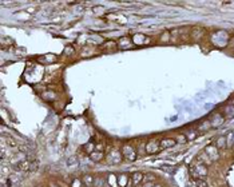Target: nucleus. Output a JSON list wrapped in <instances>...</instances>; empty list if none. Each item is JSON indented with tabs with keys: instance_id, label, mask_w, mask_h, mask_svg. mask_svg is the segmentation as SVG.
I'll list each match as a JSON object with an SVG mask.
<instances>
[{
	"instance_id": "23",
	"label": "nucleus",
	"mask_w": 234,
	"mask_h": 187,
	"mask_svg": "<svg viewBox=\"0 0 234 187\" xmlns=\"http://www.w3.org/2000/svg\"><path fill=\"white\" fill-rule=\"evenodd\" d=\"M82 186V182L79 181V179H74V182H72V187H80Z\"/></svg>"
},
{
	"instance_id": "12",
	"label": "nucleus",
	"mask_w": 234,
	"mask_h": 187,
	"mask_svg": "<svg viewBox=\"0 0 234 187\" xmlns=\"http://www.w3.org/2000/svg\"><path fill=\"white\" fill-rule=\"evenodd\" d=\"M146 41H147V37L145 35H142V33H138V35L134 36V43H137V44H143Z\"/></svg>"
},
{
	"instance_id": "17",
	"label": "nucleus",
	"mask_w": 234,
	"mask_h": 187,
	"mask_svg": "<svg viewBox=\"0 0 234 187\" xmlns=\"http://www.w3.org/2000/svg\"><path fill=\"white\" fill-rule=\"evenodd\" d=\"M186 138H187V139H194V138H197V132H195V130H189V131L186 132Z\"/></svg>"
},
{
	"instance_id": "21",
	"label": "nucleus",
	"mask_w": 234,
	"mask_h": 187,
	"mask_svg": "<svg viewBox=\"0 0 234 187\" xmlns=\"http://www.w3.org/2000/svg\"><path fill=\"white\" fill-rule=\"evenodd\" d=\"M93 147H95V144H94L93 142H90V143H87V146L84 147V150H86L87 152H90V154H91V152H93Z\"/></svg>"
},
{
	"instance_id": "6",
	"label": "nucleus",
	"mask_w": 234,
	"mask_h": 187,
	"mask_svg": "<svg viewBox=\"0 0 234 187\" xmlns=\"http://www.w3.org/2000/svg\"><path fill=\"white\" fill-rule=\"evenodd\" d=\"M175 144H177L175 139H173V138H165V139L161 140V150H165V148L174 147Z\"/></svg>"
},
{
	"instance_id": "2",
	"label": "nucleus",
	"mask_w": 234,
	"mask_h": 187,
	"mask_svg": "<svg viewBox=\"0 0 234 187\" xmlns=\"http://www.w3.org/2000/svg\"><path fill=\"white\" fill-rule=\"evenodd\" d=\"M107 162L110 165H118V163L122 162V152L118 150H113L107 155Z\"/></svg>"
},
{
	"instance_id": "4",
	"label": "nucleus",
	"mask_w": 234,
	"mask_h": 187,
	"mask_svg": "<svg viewBox=\"0 0 234 187\" xmlns=\"http://www.w3.org/2000/svg\"><path fill=\"white\" fill-rule=\"evenodd\" d=\"M205 154L209 156L212 160H217L218 158H220V154H218V148L216 146H213V144H209V146L205 147Z\"/></svg>"
},
{
	"instance_id": "5",
	"label": "nucleus",
	"mask_w": 234,
	"mask_h": 187,
	"mask_svg": "<svg viewBox=\"0 0 234 187\" xmlns=\"http://www.w3.org/2000/svg\"><path fill=\"white\" fill-rule=\"evenodd\" d=\"M159 150H161V142H158V140H150L147 143V146H146V151L149 154H157Z\"/></svg>"
},
{
	"instance_id": "15",
	"label": "nucleus",
	"mask_w": 234,
	"mask_h": 187,
	"mask_svg": "<svg viewBox=\"0 0 234 187\" xmlns=\"http://www.w3.org/2000/svg\"><path fill=\"white\" fill-rule=\"evenodd\" d=\"M225 115L228 118H234V106H228L225 108Z\"/></svg>"
},
{
	"instance_id": "28",
	"label": "nucleus",
	"mask_w": 234,
	"mask_h": 187,
	"mask_svg": "<svg viewBox=\"0 0 234 187\" xmlns=\"http://www.w3.org/2000/svg\"><path fill=\"white\" fill-rule=\"evenodd\" d=\"M51 187H56V186H55V185H52V183H51Z\"/></svg>"
},
{
	"instance_id": "16",
	"label": "nucleus",
	"mask_w": 234,
	"mask_h": 187,
	"mask_svg": "<svg viewBox=\"0 0 234 187\" xmlns=\"http://www.w3.org/2000/svg\"><path fill=\"white\" fill-rule=\"evenodd\" d=\"M105 183H106V181L103 178H95L94 187H105Z\"/></svg>"
},
{
	"instance_id": "26",
	"label": "nucleus",
	"mask_w": 234,
	"mask_h": 187,
	"mask_svg": "<svg viewBox=\"0 0 234 187\" xmlns=\"http://www.w3.org/2000/svg\"><path fill=\"white\" fill-rule=\"evenodd\" d=\"M232 134H233V146H234V131H233Z\"/></svg>"
},
{
	"instance_id": "10",
	"label": "nucleus",
	"mask_w": 234,
	"mask_h": 187,
	"mask_svg": "<svg viewBox=\"0 0 234 187\" xmlns=\"http://www.w3.org/2000/svg\"><path fill=\"white\" fill-rule=\"evenodd\" d=\"M94 182H95V178L93 177V175L87 174V175H84V177H83V183L86 186H89V187L94 186Z\"/></svg>"
},
{
	"instance_id": "3",
	"label": "nucleus",
	"mask_w": 234,
	"mask_h": 187,
	"mask_svg": "<svg viewBox=\"0 0 234 187\" xmlns=\"http://www.w3.org/2000/svg\"><path fill=\"white\" fill-rule=\"evenodd\" d=\"M122 155H125V158H127L129 160H135L137 159V152L135 150L129 146V144H125L123 148H122Z\"/></svg>"
},
{
	"instance_id": "7",
	"label": "nucleus",
	"mask_w": 234,
	"mask_h": 187,
	"mask_svg": "<svg viewBox=\"0 0 234 187\" xmlns=\"http://www.w3.org/2000/svg\"><path fill=\"white\" fill-rule=\"evenodd\" d=\"M103 156H105V154H103V151H101V150H94L90 154V158L93 159L94 162H101L103 159Z\"/></svg>"
},
{
	"instance_id": "14",
	"label": "nucleus",
	"mask_w": 234,
	"mask_h": 187,
	"mask_svg": "<svg viewBox=\"0 0 234 187\" xmlns=\"http://www.w3.org/2000/svg\"><path fill=\"white\" fill-rule=\"evenodd\" d=\"M126 181H127V175L122 174V175H119V178H118V185H119L121 187H126V186H127Z\"/></svg>"
},
{
	"instance_id": "25",
	"label": "nucleus",
	"mask_w": 234,
	"mask_h": 187,
	"mask_svg": "<svg viewBox=\"0 0 234 187\" xmlns=\"http://www.w3.org/2000/svg\"><path fill=\"white\" fill-rule=\"evenodd\" d=\"M154 185H155V183L149 182V183H146V185H145V187H154Z\"/></svg>"
},
{
	"instance_id": "24",
	"label": "nucleus",
	"mask_w": 234,
	"mask_h": 187,
	"mask_svg": "<svg viewBox=\"0 0 234 187\" xmlns=\"http://www.w3.org/2000/svg\"><path fill=\"white\" fill-rule=\"evenodd\" d=\"M162 170H165V171H167V173H170V174H173L174 173V169H167V167H162Z\"/></svg>"
},
{
	"instance_id": "13",
	"label": "nucleus",
	"mask_w": 234,
	"mask_h": 187,
	"mask_svg": "<svg viewBox=\"0 0 234 187\" xmlns=\"http://www.w3.org/2000/svg\"><path fill=\"white\" fill-rule=\"evenodd\" d=\"M216 147H217V148H224V147H226V138H225V136H220V138L217 139Z\"/></svg>"
},
{
	"instance_id": "11",
	"label": "nucleus",
	"mask_w": 234,
	"mask_h": 187,
	"mask_svg": "<svg viewBox=\"0 0 234 187\" xmlns=\"http://www.w3.org/2000/svg\"><path fill=\"white\" fill-rule=\"evenodd\" d=\"M79 165V160H78V156H70V158L67 159V166L68 167H76Z\"/></svg>"
},
{
	"instance_id": "22",
	"label": "nucleus",
	"mask_w": 234,
	"mask_h": 187,
	"mask_svg": "<svg viewBox=\"0 0 234 187\" xmlns=\"http://www.w3.org/2000/svg\"><path fill=\"white\" fill-rule=\"evenodd\" d=\"M226 142H228V146H233V134L232 132L228 135V140H226Z\"/></svg>"
},
{
	"instance_id": "27",
	"label": "nucleus",
	"mask_w": 234,
	"mask_h": 187,
	"mask_svg": "<svg viewBox=\"0 0 234 187\" xmlns=\"http://www.w3.org/2000/svg\"><path fill=\"white\" fill-rule=\"evenodd\" d=\"M154 187H161V186L159 185H154Z\"/></svg>"
},
{
	"instance_id": "1",
	"label": "nucleus",
	"mask_w": 234,
	"mask_h": 187,
	"mask_svg": "<svg viewBox=\"0 0 234 187\" xmlns=\"http://www.w3.org/2000/svg\"><path fill=\"white\" fill-rule=\"evenodd\" d=\"M190 174H191V177L195 179H202L203 177L208 175V167L203 165V163H197V165L191 166Z\"/></svg>"
},
{
	"instance_id": "8",
	"label": "nucleus",
	"mask_w": 234,
	"mask_h": 187,
	"mask_svg": "<svg viewBox=\"0 0 234 187\" xmlns=\"http://www.w3.org/2000/svg\"><path fill=\"white\" fill-rule=\"evenodd\" d=\"M142 181H143V174H142V173H134V174L131 175L133 186H138Z\"/></svg>"
},
{
	"instance_id": "9",
	"label": "nucleus",
	"mask_w": 234,
	"mask_h": 187,
	"mask_svg": "<svg viewBox=\"0 0 234 187\" xmlns=\"http://www.w3.org/2000/svg\"><path fill=\"white\" fill-rule=\"evenodd\" d=\"M224 116H221L220 114H216L213 116V120H212V127H220V126L224 123Z\"/></svg>"
},
{
	"instance_id": "20",
	"label": "nucleus",
	"mask_w": 234,
	"mask_h": 187,
	"mask_svg": "<svg viewBox=\"0 0 234 187\" xmlns=\"http://www.w3.org/2000/svg\"><path fill=\"white\" fill-rule=\"evenodd\" d=\"M161 40H162L163 41V43H166V41H169V40H170V32H163L162 33V37H161Z\"/></svg>"
},
{
	"instance_id": "18",
	"label": "nucleus",
	"mask_w": 234,
	"mask_h": 187,
	"mask_svg": "<svg viewBox=\"0 0 234 187\" xmlns=\"http://www.w3.org/2000/svg\"><path fill=\"white\" fill-rule=\"evenodd\" d=\"M195 185H197V187H209L208 183L203 181V179H195Z\"/></svg>"
},
{
	"instance_id": "19",
	"label": "nucleus",
	"mask_w": 234,
	"mask_h": 187,
	"mask_svg": "<svg viewBox=\"0 0 234 187\" xmlns=\"http://www.w3.org/2000/svg\"><path fill=\"white\" fill-rule=\"evenodd\" d=\"M212 127V123H209V122H203V124L199 126V130H202V131H206L208 128Z\"/></svg>"
}]
</instances>
